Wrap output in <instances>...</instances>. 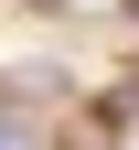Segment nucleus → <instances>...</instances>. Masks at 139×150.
Returning a JSON list of instances; mask_svg holds the SVG:
<instances>
[{
	"instance_id": "obj_4",
	"label": "nucleus",
	"mask_w": 139,
	"mask_h": 150,
	"mask_svg": "<svg viewBox=\"0 0 139 150\" xmlns=\"http://www.w3.org/2000/svg\"><path fill=\"white\" fill-rule=\"evenodd\" d=\"M0 107H11V64H0Z\"/></svg>"
},
{
	"instance_id": "obj_1",
	"label": "nucleus",
	"mask_w": 139,
	"mask_h": 150,
	"mask_svg": "<svg viewBox=\"0 0 139 150\" xmlns=\"http://www.w3.org/2000/svg\"><path fill=\"white\" fill-rule=\"evenodd\" d=\"M0 150H64V118H32V107H0Z\"/></svg>"
},
{
	"instance_id": "obj_5",
	"label": "nucleus",
	"mask_w": 139,
	"mask_h": 150,
	"mask_svg": "<svg viewBox=\"0 0 139 150\" xmlns=\"http://www.w3.org/2000/svg\"><path fill=\"white\" fill-rule=\"evenodd\" d=\"M0 11H11V0H0Z\"/></svg>"
},
{
	"instance_id": "obj_3",
	"label": "nucleus",
	"mask_w": 139,
	"mask_h": 150,
	"mask_svg": "<svg viewBox=\"0 0 139 150\" xmlns=\"http://www.w3.org/2000/svg\"><path fill=\"white\" fill-rule=\"evenodd\" d=\"M118 75H128V86H139V43H128V64H118Z\"/></svg>"
},
{
	"instance_id": "obj_2",
	"label": "nucleus",
	"mask_w": 139,
	"mask_h": 150,
	"mask_svg": "<svg viewBox=\"0 0 139 150\" xmlns=\"http://www.w3.org/2000/svg\"><path fill=\"white\" fill-rule=\"evenodd\" d=\"M11 11H32V22H64V11H75V0H11Z\"/></svg>"
}]
</instances>
